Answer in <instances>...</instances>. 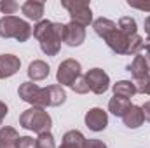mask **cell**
Segmentation results:
<instances>
[{"instance_id":"cell-1","label":"cell","mask_w":150,"mask_h":148,"mask_svg":"<svg viewBox=\"0 0 150 148\" xmlns=\"http://www.w3.org/2000/svg\"><path fill=\"white\" fill-rule=\"evenodd\" d=\"M63 28L65 25L52 23L49 19H42L37 23V26L33 28V37L38 40L44 54L56 56L59 52L61 42H63Z\"/></svg>"},{"instance_id":"cell-2","label":"cell","mask_w":150,"mask_h":148,"mask_svg":"<svg viewBox=\"0 0 150 148\" xmlns=\"http://www.w3.org/2000/svg\"><path fill=\"white\" fill-rule=\"evenodd\" d=\"M103 40L107 42V45L115 54H120V56H131V54L136 56V54H140V51L143 49V42H145L140 35H126L119 28L112 30Z\"/></svg>"},{"instance_id":"cell-3","label":"cell","mask_w":150,"mask_h":148,"mask_svg":"<svg viewBox=\"0 0 150 148\" xmlns=\"http://www.w3.org/2000/svg\"><path fill=\"white\" fill-rule=\"evenodd\" d=\"M33 35V28L21 18L16 16H4L0 18V37L14 38L18 42H26Z\"/></svg>"},{"instance_id":"cell-4","label":"cell","mask_w":150,"mask_h":148,"mask_svg":"<svg viewBox=\"0 0 150 148\" xmlns=\"http://www.w3.org/2000/svg\"><path fill=\"white\" fill-rule=\"evenodd\" d=\"M19 125L28 129V131H33L37 134L42 132H51V125H52V118L44 108H28L21 113L19 117Z\"/></svg>"},{"instance_id":"cell-5","label":"cell","mask_w":150,"mask_h":148,"mask_svg":"<svg viewBox=\"0 0 150 148\" xmlns=\"http://www.w3.org/2000/svg\"><path fill=\"white\" fill-rule=\"evenodd\" d=\"M18 94L23 101L30 103L35 108L47 106V87H38L33 82H23L18 89Z\"/></svg>"},{"instance_id":"cell-6","label":"cell","mask_w":150,"mask_h":148,"mask_svg":"<svg viewBox=\"0 0 150 148\" xmlns=\"http://www.w3.org/2000/svg\"><path fill=\"white\" fill-rule=\"evenodd\" d=\"M61 5L68 11L74 23L84 26V28L93 23V11H91L87 2H67V0H63Z\"/></svg>"},{"instance_id":"cell-7","label":"cell","mask_w":150,"mask_h":148,"mask_svg":"<svg viewBox=\"0 0 150 148\" xmlns=\"http://www.w3.org/2000/svg\"><path fill=\"white\" fill-rule=\"evenodd\" d=\"M80 70H82V66H80V63H79L77 59H72V58H70V59L61 61L59 66H58V73H56L58 84L70 87L75 80L80 77Z\"/></svg>"},{"instance_id":"cell-8","label":"cell","mask_w":150,"mask_h":148,"mask_svg":"<svg viewBox=\"0 0 150 148\" xmlns=\"http://www.w3.org/2000/svg\"><path fill=\"white\" fill-rule=\"evenodd\" d=\"M84 78L87 82L89 91L94 92V94H103L110 87V77L101 68H91L87 73L84 75Z\"/></svg>"},{"instance_id":"cell-9","label":"cell","mask_w":150,"mask_h":148,"mask_svg":"<svg viewBox=\"0 0 150 148\" xmlns=\"http://www.w3.org/2000/svg\"><path fill=\"white\" fill-rule=\"evenodd\" d=\"M86 40V28L77 25L74 21H70L68 25H65L63 28V42L68 47H79L82 45Z\"/></svg>"},{"instance_id":"cell-10","label":"cell","mask_w":150,"mask_h":148,"mask_svg":"<svg viewBox=\"0 0 150 148\" xmlns=\"http://www.w3.org/2000/svg\"><path fill=\"white\" fill-rule=\"evenodd\" d=\"M86 125L94 131V132H100L103 129H107L108 125V113L103 110V108H91V110L86 113Z\"/></svg>"},{"instance_id":"cell-11","label":"cell","mask_w":150,"mask_h":148,"mask_svg":"<svg viewBox=\"0 0 150 148\" xmlns=\"http://www.w3.org/2000/svg\"><path fill=\"white\" fill-rule=\"evenodd\" d=\"M21 68V61L14 54H0V78H9Z\"/></svg>"},{"instance_id":"cell-12","label":"cell","mask_w":150,"mask_h":148,"mask_svg":"<svg viewBox=\"0 0 150 148\" xmlns=\"http://www.w3.org/2000/svg\"><path fill=\"white\" fill-rule=\"evenodd\" d=\"M143 120H145L143 111H142V106H138V105H131L122 115V122L129 129H138L143 124Z\"/></svg>"},{"instance_id":"cell-13","label":"cell","mask_w":150,"mask_h":148,"mask_svg":"<svg viewBox=\"0 0 150 148\" xmlns=\"http://www.w3.org/2000/svg\"><path fill=\"white\" fill-rule=\"evenodd\" d=\"M44 2H38V0H26L23 5H21V12L28 18V19H33V21H42V16H44Z\"/></svg>"},{"instance_id":"cell-14","label":"cell","mask_w":150,"mask_h":148,"mask_svg":"<svg viewBox=\"0 0 150 148\" xmlns=\"http://www.w3.org/2000/svg\"><path fill=\"white\" fill-rule=\"evenodd\" d=\"M49 72H51V68H49V65H47L45 61H42V59H35V61H32L30 66H28V77H30V82H38V80L47 78V77H49Z\"/></svg>"},{"instance_id":"cell-15","label":"cell","mask_w":150,"mask_h":148,"mask_svg":"<svg viewBox=\"0 0 150 148\" xmlns=\"http://www.w3.org/2000/svg\"><path fill=\"white\" fill-rule=\"evenodd\" d=\"M127 72H131V75H133V78H134V80L143 78V77H149L150 68H149V65H147L145 56L136 54V56H134V59H133V63L127 66Z\"/></svg>"},{"instance_id":"cell-16","label":"cell","mask_w":150,"mask_h":148,"mask_svg":"<svg viewBox=\"0 0 150 148\" xmlns=\"http://www.w3.org/2000/svg\"><path fill=\"white\" fill-rule=\"evenodd\" d=\"M18 140H19V134L14 127H9V125L0 127V148H16Z\"/></svg>"},{"instance_id":"cell-17","label":"cell","mask_w":150,"mask_h":148,"mask_svg":"<svg viewBox=\"0 0 150 148\" xmlns=\"http://www.w3.org/2000/svg\"><path fill=\"white\" fill-rule=\"evenodd\" d=\"M67 101V92L61 85H47V106H59Z\"/></svg>"},{"instance_id":"cell-18","label":"cell","mask_w":150,"mask_h":148,"mask_svg":"<svg viewBox=\"0 0 150 148\" xmlns=\"http://www.w3.org/2000/svg\"><path fill=\"white\" fill-rule=\"evenodd\" d=\"M113 96L117 98H124V99H129L136 94V87L131 80H119L117 84H113Z\"/></svg>"},{"instance_id":"cell-19","label":"cell","mask_w":150,"mask_h":148,"mask_svg":"<svg viewBox=\"0 0 150 148\" xmlns=\"http://www.w3.org/2000/svg\"><path fill=\"white\" fill-rule=\"evenodd\" d=\"M84 141H86L84 134H82L80 131H75L74 129V131L65 132L63 141H61L59 148H82L84 147Z\"/></svg>"},{"instance_id":"cell-20","label":"cell","mask_w":150,"mask_h":148,"mask_svg":"<svg viewBox=\"0 0 150 148\" xmlns=\"http://www.w3.org/2000/svg\"><path fill=\"white\" fill-rule=\"evenodd\" d=\"M93 28H94V32H96V35L101 38H105L112 30L117 28V25L113 23L112 19H108V18H98L94 23H93Z\"/></svg>"},{"instance_id":"cell-21","label":"cell","mask_w":150,"mask_h":148,"mask_svg":"<svg viewBox=\"0 0 150 148\" xmlns=\"http://www.w3.org/2000/svg\"><path fill=\"white\" fill-rule=\"evenodd\" d=\"M131 106V103H129V99H124V98H117V96H113L112 99L108 101V111L113 113L115 117H120L122 118V115L126 113V110Z\"/></svg>"},{"instance_id":"cell-22","label":"cell","mask_w":150,"mask_h":148,"mask_svg":"<svg viewBox=\"0 0 150 148\" xmlns=\"http://www.w3.org/2000/svg\"><path fill=\"white\" fill-rule=\"evenodd\" d=\"M117 28L126 33V35H138V28H136V21L131 18V16H124L119 19L117 23Z\"/></svg>"},{"instance_id":"cell-23","label":"cell","mask_w":150,"mask_h":148,"mask_svg":"<svg viewBox=\"0 0 150 148\" xmlns=\"http://www.w3.org/2000/svg\"><path fill=\"white\" fill-rule=\"evenodd\" d=\"M35 145H37V148H56V145H54V136L51 132L38 134L37 140H35Z\"/></svg>"},{"instance_id":"cell-24","label":"cell","mask_w":150,"mask_h":148,"mask_svg":"<svg viewBox=\"0 0 150 148\" xmlns=\"http://www.w3.org/2000/svg\"><path fill=\"white\" fill-rule=\"evenodd\" d=\"M133 84L136 87V92L150 94V75L149 77H143V78H138V80H133Z\"/></svg>"},{"instance_id":"cell-25","label":"cell","mask_w":150,"mask_h":148,"mask_svg":"<svg viewBox=\"0 0 150 148\" xmlns=\"http://www.w3.org/2000/svg\"><path fill=\"white\" fill-rule=\"evenodd\" d=\"M70 87H72V91L77 92V94H87V92H89V87H87V82H86L84 75H80L74 84L70 85Z\"/></svg>"},{"instance_id":"cell-26","label":"cell","mask_w":150,"mask_h":148,"mask_svg":"<svg viewBox=\"0 0 150 148\" xmlns=\"http://www.w3.org/2000/svg\"><path fill=\"white\" fill-rule=\"evenodd\" d=\"M18 9H19V4L14 2V0H2L0 2V11L7 16H12Z\"/></svg>"},{"instance_id":"cell-27","label":"cell","mask_w":150,"mask_h":148,"mask_svg":"<svg viewBox=\"0 0 150 148\" xmlns=\"http://www.w3.org/2000/svg\"><path fill=\"white\" fill-rule=\"evenodd\" d=\"M16 148H37V145H35L33 138H30V136H19Z\"/></svg>"},{"instance_id":"cell-28","label":"cell","mask_w":150,"mask_h":148,"mask_svg":"<svg viewBox=\"0 0 150 148\" xmlns=\"http://www.w3.org/2000/svg\"><path fill=\"white\" fill-rule=\"evenodd\" d=\"M82 148H107V145L101 140H86Z\"/></svg>"},{"instance_id":"cell-29","label":"cell","mask_w":150,"mask_h":148,"mask_svg":"<svg viewBox=\"0 0 150 148\" xmlns=\"http://www.w3.org/2000/svg\"><path fill=\"white\" fill-rule=\"evenodd\" d=\"M127 4H129L131 7H134V9H140V11L150 12V2H133V0H129Z\"/></svg>"},{"instance_id":"cell-30","label":"cell","mask_w":150,"mask_h":148,"mask_svg":"<svg viewBox=\"0 0 150 148\" xmlns=\"http://www.w3.org/2000/svg\"><path fill=\"white\" fill-rule=\"evenodd\" d=\"M5 115H7V105L4 101H0V125H2V122L5 118Z\"/></svg>"},{"instance_id":"cell-31","label":"cell","mask_w":150,"mask_h":148,"mask_svg":"<svg viewBox=\"0 0 150 148\" xmlns=\"http://www.w3.org/2000/svg\"><path fill=\"white\" fill-rule=\"evenodd\" d=\"M142 111H143V117H145V120H149V122H150V101H147V103L142 106Z\"/></svg>"},{"instance_id":"cell-32","label":"cell","mask_w":150,"mask_h":148,"mask_svg":"<svg viewBox=\"0 0 150 148\" xmlns=\"http://www.w3.org/2000/svg\"><path fill=\"white\" fill-rule=\"evenodd\" d=\"M143 26H145V33H147V35L150 37V16L147 18V19H145V23H143Z\"/></svg>"},{"instance_id":"cell-33","label":"cell","mask_w":150,"mask_h":148,"mask_svg":"<svg viewBox=\"0 0 150 148\" xmlns=\"http://www.w3.org/2000/svg\"><path fill=\"white\" fill-rule=\"evenodd\" d=\"M143 47H145V51H147V54H150V37L143 42Z\"/></svg>"},{"instance_id":"cell-34","label":"cell","mask_w":150,"mask_h":148,"mask_svg":"<svg viewBox=\"0 0 150 148\" xmlns=\"http://www.w3.org/2000/svg\"><path fill=\"white\" fill-rule=\"evenodd\" d=\"M145 59H147V65H149V68H150V54H147V56H145Z\"/></svg>"}]
</instances>
